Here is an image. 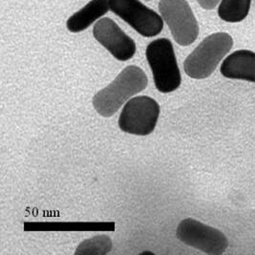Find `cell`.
<instances>
[{
    "label": "cell",
    "mask_w": 255,
    "mask_h": 255,
    "mask_svg": "<svg viewBox=\"0 0 255 255\" xmlns=\"http://www.w3.org/2000/svg\"><path fill=\"white\" fill-rule=\"evenodd\" d=\"M160 105L152 98L139 96L130 99L119 118V127L128 134L147 136L157 126Z\"/></svg>",
    "instance_id": "obj_4"
},
{
    "label": "cell",
    "mask_w": 255,
    "mask_h": 255,
    "mask_svg": "<svg viewBox=\"0 0 255 255\" xmlns=\"http://www.w3.org/2000/svg\"><path fill=\"white\" fill-rule=\"evenodd\" d=\"M93 35L96 40L118 60L127 61L133 58L136 53L135 41L109 17H103L95 23Z\"/></svg>",
    "instance_id": "obj_8"
},
{
    "label": "cell",
    "mask_w": 255,
    "mask_h": 255,
    "mask_svg": "<svg viewBox=\"0 0 255 255\" xmlns=\"http://www.w3.org/2000/svg\"><path fill=\"white\" fill-rule=\"evenodd\" d=\"M145 1H150V0H145Z\"/></svg>",
    "instance_id": "obj_14"
},
{
    "label": "cell",
    "mask_w": 255,
    "mask_h": 255,
    "mask_svg": "<svg viewBox=\"0 0 255 255\" xmlns=\"http://www.w3.org/2000/svg\"><path fill=\"white\" fill-rule=\"evenodd\" d=\"M176 235L181 242L207 255H223L229 247V240L223 232L192 218L181 221Z\"/></svg>",
    "instance_id": "obj_6"
},
{
    "label": "cell",
    "mask_w": 255,
    "mask_h": 255,
    "mask_svg": "<svg viewBox=\"0 0 255 255\" xmlns=\"http://www.w3.org/2000/svg\"><path fill=\"white\" fill-rule=\"evenodd\" d=\"M145 57L150 66L157 89L170 93L179 88L182 76L179 69L174 48L167 38H158L150 42L145 50Z\"/></svg>",
    "instance_id": "obj_3"
},
{
    "label": "cell",
    "mask_w": 255,
    "mask_h": 255,
    "mask_svg": "<svg viewBox=\"0 0 255 255\" xmlns=\"http://www.w3.org/2000/svg\"><path fill=\"white\" fill-rule=\"evenodd\" d=\"M110 11L145 37L158 35L162 31L163 19L139 0H108Z\"/></svg>",
    "instance_id": "obj_7"
},
{
    "label": "cell",
    "mask_w": 255,
    "mask_h": 255,
    "mask_svg": "<svg viewBox=\"0 0 255 255\" xmlns=\"http://www.w3.org/2000/svg\"><path fill=\"white\" fill-rule=\"evenodd\" d=\"M109 10L108 0H90L81 10L70 16L66 27L71 33H81L101 19Z\"/></svg>",
    "instance_id": "obj_10"
},
{
    "label": "cell",
    "mask_w": 255,
    "mask_h": 255,
    "mask_svg": "<svg viewBox=\"0 0 255 255\" xmlns=\"http://www.w3.org/2000/svg\"><path fill=\"white\" fill-rule=\"evenodd\" d=\"M147 83L148 79L143 70L135 65L128 66L109 85L94 96V107L101 116H113L134 95L143 91Z\"/></svg>",
    "instance_id": "obj_1"
},
{
    "label": "cell",
    "mask_w": 255,
    "mask_h": 255,
    "mask_svg": "<svg viewBox=\"0 0 255 255\" xmlns=\"http://www.w3.org/2000/svg\"><path fill=\"white\" fill-rule=\"evenodd\" d=\"M233 39L227 33L207 36L184 62L186 75L194 80H204L216 70L223 58L232 50Z\"/></svg>",
    "instance_id": "obj_2"
},
{
    "label": "cell",
    "mask_w": 255,
    "mask_h": 255,
    "mask_svg": "<svg viewBox=\"0 0 255 255\" xmlns=\"http://www.w3.org/2000/svg\"><path fill=\"white\" fill-rule=\"evenodd\" d=\"M159 12L179 45L188 46L197 39L199 24L186 0H160Z\"/></svg>",
    "instance_id": "obj_5"
},
{
    "label": "cell",
    "mask_w": 255,
    "mask_h": 255,
    "mask_svg": "<svg viewBox=\"0 0 255 255\" xmlns=\"http://www.w3.org/2000/svg\"><path fill=\"white\" fill-rule=\"evenodd\" d=\"M251 5L252 0H221L218 15L226 22L237 23L248 16Z\"/></svg>",
    "instance_id": "obj_11"
},
{
    "label": "cell",
    "mask_w": 255,
    "mask_h": 255,
    "mask_svg": "<svg viewBox=\"0 0 255 255\" xmlns=\"http://www.w3.org/2000/svg\"><path fill=\"white\" fill-rule=\"evenodd\" d=\"M221 74L228 79L251 81L255 83V53L238 50L224 59Z\"/></svg>",
    "instance_id": "obj_9"
},
{
    "label": "cell",
    "mask_w": 255,
    "mask_h": 255,
    "mask_svg": "<svg viewBox=\"0 0 255 255\" xmlns=\"http://www.w3.org/2000/svg\"><path fill=\"white\" fill-rule=\"evenodd\" d=\"M198 4L205 10H213L221 2V0H196Z\"/></svg>",
    "instance_id": "obj_13"
},
{
    "label": "cell",
    "mask_w": 255,
    "mask_h": 255,
    "mask_svg": "<svg viewBox=\"0 0 255 255\" xmlns=\"http://www.w3.org/2000/svg\"><path fill=\"white\" fill-rule=\"evenodd\" d=\"M112 240L109 236L102 234L82 241L77 248L76 255H105L112 250Z\"/></svg>",
    "instance_id": "obj_12"
}]
</instances>
